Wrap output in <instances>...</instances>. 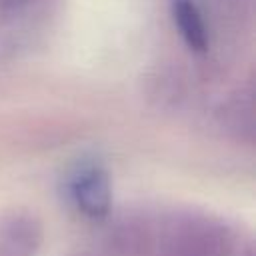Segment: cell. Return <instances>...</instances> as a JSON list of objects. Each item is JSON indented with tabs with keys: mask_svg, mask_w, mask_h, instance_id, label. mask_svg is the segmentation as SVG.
Listing matches in <instances>:
<instances>
[{
	"mask_svg": "<svg viewBox=\"0 0 256 256\" xmlns=\"http://www.w3.org/2000/svg\"><path fill=\"white\" fill-rule=\"evenodd\" d=\"M44 224L32 210L12 208L0 214V256H38Z\"/></svg>",
	"mask_w": 256,
	"mask_h": 256,
	"instance_id": "4",
	"label": "cell"
},
{
	"mask_svg": "<svg viewBox=\"0 0 256 256\" xmlns=\"http://www.w3.org/2000/svg\"><path fill=\"white\" fill-rule=\"evenodd\" d=\"M32 0H0V12H14L28 6Z\"/></svg>",
	"mask_w": 256,
	"mask_h": 256,
	"instance_id": "7",
	"label": "cell"
},
{
	"mask_svg": "<svg viewBox=\"0 0 256 256\" xmlns=\"http://www.w3.org/2000/svg\"><path fill=\"white\" fill-rule=\"evenodd\" d=\"M238 234L224 218L198 208L156 216L150 256H238Z\"/></svg>",
	"mask_w": 256,
	"mask_h": 256,
	"instance_id": "1",
	"label": "cell"
},
{
	"mask_svg": "<svg viewBox=\"0 0 256 256\" xmlns=\"http://www.w3.org/2000/svg\"><path fill=\"white\" fill-rule=\"evenodd\" d=\"M216 116L226 134H230L238 142L252 144L256 134V104L252 86L240 88L238 92L230 94V98L220 104Z\"/></svg>",
	"mask_w": 256,
	"mask_h": 256,
	"instance_id": "5",
	"label": "cell"
},
{
	"mask_svg": "<svg viewBox=\"0 0 256 256\" xmlns=\"http://www.w3.org/2000/svg\"><path fill=\"white\" fill-rule=\"evenodd\" d=\"M170 10L184 44L194 52H206L210 44V34L198 4L194 0H172Z\"/></svg>",
	"mask_w": 256,
	"mask_h": 256,
	"instance_id": "6",
	"label": "cell"
},
{
	"mask_svg": "<svg viewBox=\"0 0 256 256\" xmlns=\"http://www.w3.org/2000/svg\"><path fill=\"white\" fill-rule=\"evenodd\" d=\"M66 202L90 222H106L112 212V180L108 168L94 158L76 162L64 178Z\"/></svg>",
	"mask_w": 256,
	"mask_h": 256,
	"instance_id": "2",
	"label": "cell"
},
{
	"mask_svg": "<svg viewBox=\"0 0 256 256\" xmlns=\"http://www.w3.org/2000/svg\"><path fill=\"white\" fill-rule=\"evenodd\" d=\"M240 256H254V254H252V250H250V248H246V250H244V254H240Z\"/></svg>",
	"mask_w": 256,
	"mask_h": 256,
	"instance_id": "8",
	"label": "cell"
},
{
	"mask_svg": "<svg viewBox=\"0 0 256 256\" xmlns=\"http://www.w3.org/2000/svg\"><path fill=\"white\" fill-rule=\"evenodd\" d=\"M156 216L144 210H128L110 220L106 228V248L114 256H150Z\"/></svg>",
	"mask_w": 256,
	"mask_h": 256,
	"instance_id": "3",
	"label": "cell"
}]
</instances>
